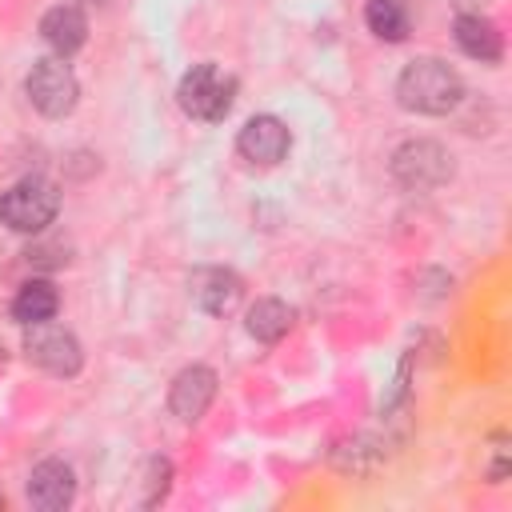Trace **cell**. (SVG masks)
Masks as SVG:
<instances>
[{
	"mask_svg": "<svg viewBox=\"0 0 512 512\" xmlns=\"http://www.w3.org/2000/svg\"><path fill=\"white\" fill-rule=\"evenodd\" d=\"M396 100H400V108L420 112V116H448L464 100V80L452 64H444L436 56H420V60L404 64V72L396 80Z\"/></svg>",
	"mask_w": 512,
	"mask_h": 512,
	"instance_id": "cell-1",
	"label": "cell"
},
{
	"mask_svg": "<svg viewBox=\"0 0 512 512\" xmlns=\"http://www.w3.org/2000/svg\"><path fill=\"white\" fill-rule=\"evenodd\" d=\"M176 100H180V108H184L192 120L216 124V120H224V116L232 112V104H236V76L224 72L220 64H192V68L180 76Z\"/></svg>",
	"mask_w": 512,
	"mask_h": 512,
	"instance_id": "cell-2",
	"label": "cell"
},
{
	"mask_svg": "<svg viewBox=\"0 0 512 512\" xmlns=\"http://www.w3.org/2000/svg\"><path fill=\"white\" fill-rule=\"evenodd\" d=\"M56 212H60V188L44 176H24L8 192H0V224H8L12 232L36 236L56 220Z\"/></svg>",
	"mask_w": 512,
	"mask_h": 512,
	"instance_id": "cell-3",
	"label": "cell"
},
{
	"mask_svg": "<svg viewBox=\"0 0 512 512\" xmlns=\"http://www.w3.org/2000/svg\"><path fill=\"white\" fill-rule=\"evenodd\" d=\"M24 92H28L32 108H36L40 116H48V120L68 116V112L76 108V100H80L76 72H72L60 56H44V60H36V64L28 68V76H24Z\"/></svg>",
	"mask_w": 512,
	"mask_h": 512,
	"instance_id": "cell-4",
	"label": "cell"
},
{
	"mask_svg": "<svg viewBox=\"0 0 512 512\" xmlns=\"http://www.w3.org/2000/svg\"><path fill=\"white\" fill-rule=\"evenodd\" d=\"M392 176L412 192L440 188L452 180V152L436 140H404L392 152Z\"/></svg>",
	"mask_w": 512,
	"mask_h": 512,
	"instance_id": "cell-5",
	"label": "cell"
},
{
	"mask_svg": "<svg viewBox=\"0 0 512 512\" xmlns=\"http://www.w3.org/2000/svg\"><path fill=\"white\" fill-rule=\"evenodd\" d=\"M24 356H28L36 368L52 372V376H76V372L84 368V348H80V340H76L68 328L48 324V320L28 324V332H24Z\"/></svg>",
	"mask_w": 512,
	"mask_h": 512,
	"instance_id": "cell-6",
	"label": "cell"
},
{
	"mask_svg": "<svg viewBox=\"0 0 512 512\" xmlns=\"http://www.w3.org/2000/svg\"><path fill=\"white\" fill-rule=\"evenodd\" d=\"M288 148H292L288 124H284L280 116H268V112L244 120V128H240V136H236V152H240L248 164H256V168H276V164L288 156Z\"/></svg>",
	"mask_w": 512,
	"mask_h": 512,
	"instance_id": "cell-7",
	"label": "cell"
},
{
	"mask_svg": "<svg viewBox=\"0 0 512 512\" xmlns=\"http://www.w3.org/2000/svg\"><path fill=\"white\" fill-rule=\"evenodd\" d=\"M216 372L208 368V364H188L184 372H176V380H172V388H168V412L176 416V420H184V424H196L208 408H212V400H216Z\"/></svg>",
	"mask_w": 512,
	"mask_h": 512,
	"instance_id": "cell-8",
	"label": "cell"
},
{
	"mask_svg": "<svg viewBox=\"0 0 512 512\" xmlns=\"http://www.w3.org/2000/svg\"><path fill=\"white\" fill-rule=\"evenodd\" d=\"M188 292H192V300H196L200 312L228 316L240 304L244 284H240V276L232 268H196L192 280H188Z\"/></svg>",
	"mask_w": 512,
	"mask_h": 512,
	"instance_id": "cell-9",
	"label": "cell"
},
{
	"mask_svg": "<svg viewBox=\"0 0 512 512\" xmlns=\"http://www.w3.org/2000/svg\"><path fill=\"white\" fill-rule=\"evenodd\" d=\"M76 496V476L64 460H40L28 472V500L40 512H64Z\"/></svg>",
	"mask_w": 512,
	"mask_h": 512,
	"instance_id": "cell-10",
	"label": "cell"
},
{
	"mask_svg": "<svg viewBox=\"0 0 512 512\" xmlns=\"http://www.w3.org/2000/svg\"><path fill=\"white\" fill-rule=\"evenodd\" d=\"M40 40H44L60 60H68V56L80 52L84 40H88V20H84V12H80L76 4H56V8H48V12L40 16Z\"/></svg>",
	"mask_w": 512,
	"mask_h": 512,
	"instance_id": "cell-11",
	"label": "cell"
},
{
	"mask_svg": "<svg viewBox=\"0 0 512 512\" xmlns=\"http://www.w3.org/2000/svg\"><path fill=\"white\" fill-rule=\"evenodd\" d=\"M456 44H460L464 56H472V60H480V64H496V60L504 56V36H500V28H496L488 16H480V12H460V16H456Z\"/></svg>",
	"mask_w": 512,
	"mask_h": 512,
	"instance_id": "cell-12",
	"label": "cell"
},
{
	"mask_svg": "<svg viewBox=\"0 0 512 512\" xmlns=\"http://www.w3.org/2000/svg\"><path fill=\"white\" fill-rule=\"evenodd\" d=\"M292 320H296V312H292L284 300L264 296V300H256V304L248 308L244 328H248V336H252V340H260V344H276V340H284V336H288Z\"/></svg>",
	"mask_w": 512,
	"mask_h": 512,
	"instance_id": "cell-13",
	"label": "cell"
},
{
	"mask_svg": "<svg viewBox=\"0 0 512 512\" xmlns=\"http://www.w3.org/2000/svg\"><path fill=\"white\" fill-rule=\"evenodd\" d=\"M56 308H60V296H56V288H52L48 280H28V284H20V292H16V300H12V316H16L24 328H28V324H40V320H52Z\"/></svg>",
	"mask_w": 512,
	"mask_h": 512,
	"instance_id": "cell-14",
	"label": "cell"
},
{
	"mask_svg": "<svg viewBox=\"0 0 512 512\" xmlns=\"http://www.w3.org/2000/svg\"><path fill=\"white\" fill-rule=\"evenodd\" d=\"M364 20H368V28L380 36V40H388V44H400L404 36H408V8H404V0H368L364 4Z\"/></svg>",
	"mask_w": 512,
	"mask_h": 512,
	"instance_id": "cell-15",
	"label": "cell"
},
{
	"mask_svg": "<svg viewBox=\"0 0 512 512\" xmlns=\"http://www.w3.org/2000/svg\"><path fill=\"white\" fill-rule=\"evenodd\" d=\"M376 460H380V448H368V440H356V444H344L332 452V464L344 472H368Z\"/></svg>",
	"mask_w": 512,
	"mask_h": 512,
	"instance_id": "cell-16",
	"label": "cell"
},
{
	"mask_svg": "<svg viewBox=\"0 0 512 512\" xmlns=\"http://www.w3.org/2000/svg\"><path fill=\"white\" fill-rule=\"evenodd\" d=\"M168 480H172V464H168L164 456L148 460V492H144V504H148V508L168 496Z\"/></svg>",
	"mask_w": 512,
	"mask_h": 512,
	"instance_id": "cell-17",
	"label": "cell"
},
{
	"mask_svg": "<svg viewBox=\"0 0 512 512\" xmlns=\"http://www.w3.org/2000/svg\"><path fill=\"white\" fill-rule=\"evenodd\" d=\"M24 260H28L32 268H64V264H68V248H64L60 240H52V244H32V248L24 252Z\"/></svg>",
	"mask_w": 512,
	"mask_h": 512,
	"instance_id": "cell-18",
	"label": "cell"
},
{
	"mask_svg": "<svg viewBox=\"0 0 512 512\" xmlns=\"http://www.w3.org/2000/svg\"><path fill=\"white\" fill-rule=\"evenodd\" d=\"M0 360H4V344H0Z\"/></svg>",
	"mask_w": 512,
	"mask_h": 512,
	"instance_id": "cell-19",
	"label": "cell"
}]
</instances>
